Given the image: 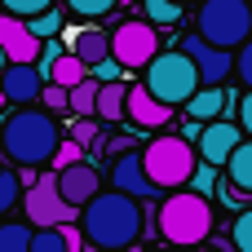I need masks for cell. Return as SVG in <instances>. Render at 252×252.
Masks as SVG:
<instances>
[{"instance_id": "cell-42", "label": "cell", "mask_w": 252, "mask_h": 252, "mask_svg": "<svg viewBox=\"0 0 252 252\" xmlns=\"http://www.w3.org/2000/svg\"><path fill=\"white\" fill-rule=\"evenodd\" d=\"M120 252H142V248H137V244H128V248H120Z\"/></svg>"}, {"instance_id": "cell-4", "label": "cell", "mask_w": 252, "mask_h": 252, "mask_svg": "<svg viewBox=\"0 0 252 252\" xmlns=\"http://www.w3.org/2000/svg\"><path fill=\"white\" fill-rule=\"evenodd\" d=\"M159 235L177 248H195L213 235V208L204 195H168L159 208Z\"/></svg>"}, {"instance_id": "cell-36", "label": "cell", "mask_w": 252, "mask_h": 252, "mask_svg": "<svg viewBox=\"0 0 252 252\" xmlns=\"http://www.w3.org/2000/svg\"><path fill=\"white\" fill-rule=\"evenodd\" d=\"M217 195H221L226 204H248V190H239L230 177H226V182H217Z\"/></svg>"}, {"instance_id": "cell-41", "label": "cell", "mask_w": 252, "mask_h": 252, "mask_svg": "<svg viewBox=\"0 0 252 252\" xmlns=\"http://www.w3.org/2000/svg\"><path fill=\"white\" fill-rule=\"evenodd\" d=\"M4 66H9V53H4V49H0V71H4Z\"/></svg>"}, {"instance_id": "cell-31", "label": "cell", "mask_w": 252, "mask_h": 252, "mask_svg": "<svg viewBox=\"0 0 252 252\" xmlns=\"http://www.w3.org/2000/svg\"><path fill=\"white\" fill-rule=\"evenodd\" d=\"M89 75H93L97 84H111V80H124V66H120L115 58H102V62H93V66H89Z\"/></svg>"}, {"instance_id": "cell-19", "label": "cell", "mask_w": 252, "mask_h": 252, "mask_svg": "<svg viewBox=\"0 0 252 252\" xmlns=\"http://www.w3.org/2000/svg\"><path fill=\"white\" fill-rule=\"evenodd\" d=\"M93 106H97V80H93V75H84L80 84H71V89H66V111L84 120V115H93Z\"/></svg>"}, {"instance_id": "cell-40", "label": "cell", "mask_w": 252, "mask_h": 252, "mask_svg": "<svg viewBox=\"0 0 252 252\" xmlns=\"http://www.w3.org/2000/svg\"><path fill=\"white\" fill-rule=\"evenodd\" d=\"M199 133H204V128H199V124H195V120H190V124H182V133H177V137H186V142H190V146H195V142H199Z\"/></svg>"}, {"instance_id": "cell-15", "label": "cell", "mask_w": 252, "mask_h": 252, "mask_svg": "<svg viewBox=\"0 0 252 252\" xmlns=\"http://www.w3.org/2000/svg\"><path fill=\"white\" fill-rule=\"evenodd\" d=\"M124 115L137 124V128H164L168 120H173V106H164V102H155L142 84L137 89H128V102H124Z\"/></svg>"}, {"instance_id": "cell-23", "label": "cell", "mask_w": 252, "mask_h": 252, "mask_svg": "<svg viewBox=\"0 0 252 252\" xmlns=\"http://www.w3.org/2000/svg\"><path fill=\"white\" fill-rule=\"evenodd\" d=\"M27 31H31L35 40H53V35L62 31V13H58V9H44V13H35V18H27Z\"/></svg>"}, {"instance_id": "cell-30", "label": "cell", "mask_w": 252, "mask_h": 252, "mask_svg": "<svg viewBox=\"0 0 252 252\" xmlns=\"http://www.w3.org/2000/svg\"><path fill=\"white\" fill-rule=\"evenodd\" d=\"M18 195H22V186H18V173L0 168V213H9V208L18 204Z\"/></svg>"}, {"instance_id": "cell-7", "label": "cell", "mask_w": 252, "mask_h": 252, "mask_svg": "<svg viewBox=\"0 0 252 252\" xmlns=\"http://www.w3.org/2000/svg\"><path fill=\"white\" fill-rule=\"evenodd\" d=\"M159 53V35L155 27L142 18V22H120L111 31V58L124 66V71H146V62Z\"/></svg>"}, {"instance_id": "cell-20", "label": "cell", "mask_w": 252, "mask_h": 252, "mask_svg": "<svg viewBox=\"0 0 252 252\" xmlns=\"http://www.w3.org/2000/svg\"><path fill=\"white\" fill-rule=\"evenodd\" d=\"M84 75H89V66H84L75 53H62V58H53V66H49V75H44V80H53V84L71 89V84H80Z\"/></svg>"}, {"instance_id": "cell-16", "label": "cell", "mask_w": 252, "mask_h": 252, "mask_svg": "<svg viewBox=\"0 0 252 252\" xmlns=\"http://www.w3.org/2000/svg\"><path fill=\"white\" fill-rule=\"evenodd\" d=\"M71 53H75L84 66H93V62H102V58H111V35L97 31V27H84V31H75Z\"/></svg>"}, {"instance_id": "cell-22", "label": "cell", "mask_w": 252, "mask_h": 252, "mask_svg": "<svg viewBox=\"0 0 252 252\" xmlns=\"http://www.w3.org/2000/svg\"><path fill=\"white\" fill-rule=\"evenodd\" d=\"M142 9H146V22L151 27H173L182 18V4L177 0H142Z\"/></svg>"}, {"instance_id": "cell-33", "label": "cell", "mask_w": 252, "mask_h": 252, "mask_svg": "<svg viewBox=\"0 0 252 252\" xmlns=\"http://www.w3.org/2000/svg\"><path fill=\"white\" fill-rule=\"evenodd\" d=\"M40 97H44V106H49V115H53V111H66V89H62V84H53V80H44V89H40Z\"/></svg>"}, {"instance_id": "cell-44", "label": "cell", "mask_w": 252, "mask_h": 252, "mask_svg": "<svg viewBox=\"0 0 252 252\" xmlns=\"http://www.w3.org/2000/svg\"><path fill=\"white\" fill-rule=\"evenodd\" d=\"M177 4H199V0H177Z\"/></svg>"}, {"instance_id": "cell-45", "label": "cell", "mask_w": 252, "mask_h": 252, "mask_svg": "<svg viewBox=\"0 0 252 252\" xmlns=\"http://www.w3.org/2000/svg\"><path fill=\"white\" fill-rule=\"evenodd\" d=\"M0 106H4V89H0Z\"/></svg>"}, {"instance_id": "cell-27", "label": "cell", "mask_w": 252, "mask_h": 252, "mask_svg": "<svg viewBox=\"0 0 252 252\" xmlns=\"http://www.w3.org/2000/svg\"><path fill=\"white\" fill-rule=\"evenodd\" d=\"M120 0H66V9L75 13V18H102V13H111Z\"/></svg>"}, {"instance_id": "cell-25", "label": "cell", "mask_w": 252, "mask_h": 252, "mask_svg": "<svg viewBox=\"0 0 252 252\" xmlns=\"http://www.w3.org/2000/svg\"><path fill=\"white\" fill-rule=\"evenodd\" d=\"M31 252H66L62 230H58V226H40V230H31Z\"/></svg>"}, {"instance_id": "cell-37", "label": "cell", "mask_w": 252, "mask_h": 252, "mask_svg": "<svg viewBox=\"0 0 252 252\" xmlns=\"http://www.w3.org/2000/svg\"><path fill=\"white\" fill-rule=\"evenodd\" d=\"M62 230V239H66V252H80V244H84V230L75 226V221H66V226H58Z\"/></svg>"}, {"instance_id": "cell-48", "label": "cell", "mask_w": 252, "mask_h": 252, "mask_svg": "<svg viewBox=\"0 0 252 252\" xmlns=\"http://www.w3.org/2000/svg\"><path fill=\"white\" fill-rule=\"evenodd\" d=\"M0 168H4V164H0Z\"/></svg>"}, {"instance_id": "cell-34", "label": "cell", "mask_w": 252, "mask_h": 252, "mask_svg": "<svg viewBox=\"0 0 252 252\" xmlns=\"http://www.w3.org/2000/svg\"><path fill=\"white\" fill-rule=\"evenodd\" d=\"M190 182H195V195H208V190H217V173H213V164L195 168V173H190Z\"/></svg>"}, {"instance_id": "cell-35", "label": "cell", "mask_w": 252, "mask_h": 252, "mask_svg": "<svg viewBox=\"0 0 252 252\" xmlns=\"http://www.w3.org/2000/svg\"><path fill=\"white\" fill-rule=\"evenodd\" d=\"M93 115H84L80 124H71V142H80V146H89L93 137H97V124H89Z\"/></svg>"}, {"instance_id": "cell-3", "label": "cell", "mask_w": 252, "mask_h": 252, "mask_svg": "<svg viewBox=\"0 0 252 252\" xmlns=\"http://www.w3.org/2000/svg\"><path fill=\"white\" fill-rule=\"evenodd\" d=\"M142 89H146L155 102H164V106H186V97H190L195 89H204V80H199L190 53L173 49V53H155V58L146 62Z\"/></svg>"}, {"instance_id": "cell-28", "label": "cell", "mask_w": 252, "mask_h": 252, "mask_svg": "<svg viewBox=\"0 0 252 252\" xmlns=\"http://www.w3.org/2000/svg\"><path fill=\"white\" fill-rule=\"evenodd\" d=\"M0 9L13 13V18H35V13L53 9V0H0Z\"/></svg>"}, {"instance_id": "cell-29", "label": "cell", "mask_w": 252, "mask_h": 252, "mask_svg": "<svg viewBox=\"0 0 252 252\" xmlns=\"http://www.w3.org/2000/svg\"><path fill=\"white\" fill-rule=\"evenodd\" d=\"M84 159V146L80 142H58V151H53V173H62V168H71V164H80Z\"/></svg>"}, {"instance_id": "cell-5", "label": "cell", "mask_w": 252, "mask_h": 252, "mask_svg": "<svg viewBox=\"0 0 252 252\" xmlns=\"http://www.w3.org/2000/svg\"><path fill=\"white\" fill-rule=\"evenodd\" d=\"M195 31L217 49H239L252 35V0H199Z\"/></svg>"}, {"instance_id": "cell-18", "label": "cell", "mask_w": 252, "mask_h": 252, "mask_svg": "<svg viewBox=\"0 0 252 252\" xmlns=\"http://www.w3.org/2000/svg\"><path fill=\"white\" fill-rule=\"evenodd\" d=\"M186 111H190V120H217V115H226V89H217V84L195 89L186 97Z\"/></svg>"}, {"instance_id": "cell-43", "label": "cell", "mask_w": 252, "mask_h": 252, "mask_svg": "<svg viewBox=\"0 0 252 252\" xmlns=\"http://www.w3.org/2000/svg\"><path fill=\"white\" fill-rule=\"evenodd\" d=\"M186 252H213V248H186Z\"/></svg>"}, {"instance_id": "cell-26", "label": "cell", "mask_w": 252, "mask_h": 252, "mask_svg": "<svg viewBox=\"0 0 252 252\" xmlns=\"http://www.w3.org/2000/svg\"><path fill=\"white\" fill-rule=\"evenodd\" d=\"M230 244L239 252H252V208H244L239 217H235V226H230Z\"/></svg>"}, {"instance_id": "cell-11", "label": "cell", "mask_w": 252, "mask_h": 252, "mask_svg": "<svg viewBox=\"0 0 252 252\" xmlns=\"http://www.w3.org/2000/svg\"><path fill=\"white\" fill-rule=\"evenodd\" d=\"M0 89H4V102L27 106V102H35V97H40L44 75H40V66H35V62H9V66L0 71Z\"/></svg>"}, {"instance_id": "cell-1", "label": "cell", "mask_w": 252, "mask_h": 252, "mask_svg": "<svg viewBox=\"0 0 252 252\" xmlns=\"http://www.w3.org/2000/svg\"><path fill=\"white\" fill-rule=\"evenodd\" d=\"M142 226H146V217H142V208H137V199L133 195H93L84 208H80V230H84V239L93 244V248L102 252H120L128 248V244H137V235H142Z\"/></svg>"}, {"instance_id": "cell-39", "label": "cell", "mask_w": 252, "mask_h": 252, "mask_svg": "<svg viewBox=\"0 0 252 252\" xmlns=\"http://www.w3.org/2000/svg\"><path fill=\"white\" fill-rule=\"evenodd\" d=\"M35 182H40V177H35V168H31V164H22V168H18V186L27 190V186H35Z\"/></svg>"}, {"instance_id": "cell-21", "label": "cell", "mask_w": 252, "mask_h": 252, "mask_svg": "<svg viewBox=\"0 0 252 252\" xmlns=\"http://www.w3.org/2000/svg\"><path fill=\"white\" fill-rule=\"evenodd\" d=\"M226 168H230V182H235L239 190H248V195H252V142H239V146L230 151Z\"/></svg>"}, {"instance_id": "cell-32", "label": "cell", "mask_w": 252, "mask_h": 252, "mask_svg": "<svg viewBox=\"0 0 252 252\" xmlns=\"http://www.w3.org/2000/svg\"><path fill=\"white\" fill-rule=\"evenodd\" d=\"M235 75L244 80V89H252V35L239 44V53H235Z\"/></svg>"}, {"instance_id": "cell-14", "label": "cell", "mask_w": 252, "mask_h": 252, "mask_svg": "<svg viewBox=\"0 0 252 252\" xmlns=\"http://www.w3.org/2000/svg\"><path fill=\"white\" fill-rule=\"evenodd\" d=\"M0 49L9 53V62H35L40 58V40L27 31V18H13V13L0 18Z\"/></svg>"}, {"instance_id": "cell-10", "label": "cell", "mask_w": 252, "mask_h": 252, "mask_svg": "<svg viewBox=\"0 0 252 252\" xmlns=\"http://www.w3.org/2000/svg\"><path fill=\"white\" fill-rule=\"evenodd\" d=\"M111 186H115L120 195H133V199H159V186L146 177V164H142V155H133V151H124V159L111 164Z\"/></svg>"}, {"instance_id": "cell-46", "label": "cell", "mask_w": 252, "mask_h": 252, "mask_svg": "<svg viewBox=\"0 0 252 252\" xmlns=\"http://www.w3.org/2000/svg\"><path fill=\"white\" fill-rule=\"evenodd\" d=\"M124 4H133V0H124Z\"/></svg>"}, {"instance_id": "cell-2", "label": "cell", "mask_w": 252, "mask_h": 252, "mask_svg": "<svg viewBox=\"0 0 252 252\" xmlns=\"http://www.w3.org/2000/svg\"><path fill=\"white\" fill-rule=\"evenodd\" d=\"M62 133H58V120L49 111H18L0 124V159H13L18 168L22 164H44L53 159Z\"/></svg>"}, {"instance_id": "cell-17", "label": "cell", "mask_w": 252, "mask_h": 252, "mask_svg": "<svg viewBox=\"0 0 252 252\" xmlns=\"http://www.w3.org/2000/svg\"><path fill=\"white\" fill-rule=\"evenodd\" d=\"M124 102H128V84H124V80L97 84V106H93V115L106 120V124H115V120H124Z\"/></svg>"}, {"instance_id": "cell-6", "label": "cell", "mask_w": 252, "mask_h": 252, "mask_svg": "<svg viewBox=\"0 0 252 252\" xmlns=\"http://www.w3.org/2000/svg\"><path fill=\"white\" fill-rule=\"evenodd\" d=\"M142 164H146V177L159 186V190H173V186H186L190 173H195V146L186 137H173V133H159L146 151H142Z\"/></svg>"}, {"instance_id": "cell-13", "label": "cell", "mask_w": 252, "mask_h": 252, "mask_svg": "<svg viewBox=\"0 0 252 252\" xmlns=\"http://www.w3.org/2000/svg\"><path fill=\"white\" fill-rule=\"evenodd\" d=\"M239 133H244V128H239V124H230V120H221V124H204V133H199V159H204V164H213V168H217V164H226V159H230V151L244 142Z\"/></svg>"}, {"instance_id": "cell-38", "label": "cell", "mask_w": 252, "mask_h": 252, "mask_svg": "<svg viewBox=\"0 0 252 252\" xmlns=\"http://www.w3.org/2000/svg\"><path fill=\"white\" fill-rule=\"evenodd\" d=\"M239 128L252 133V93H248V97H239Z\"/></svg>"}, {"instance_id": "cell-9", "label": "cell", "mask_w": 252, "mask_h": 252, "mask_svg": "<svg viewBox=\"0 0 252 252\" xmlns=\"http://www.w3.org/2000/svg\"><path fill=\"white\" fill-rule=\"evenodd\" d=\"M182 53H190V62H195V71H199V80H204V84H221V80L235 71V53H230V49L208 44L199 31H190V35L182 40Z\"/></svg>"}, {"instance_id": "cell-47", "label": "cell", "mask_w": 252, "mask_h": 252, "mask_svg": "<svg viewBox=\"0 0 252 252\" xmlns=\"http://www.w3.org/2000/svg\"><path fill=\"white\" fill-rule=\"evenodd\" d=\"M0 124H4V120H0Z\"/></svg>"}, {"instance_id": "cell-8", "label": "cell", "mask_w": 252, "mask_h": 252, "mask_svg": "<svg viewBox=\"0 0 252 252\" xmlns=\"http://www.w3.org/2000/svg\"><path fill=\"white\" fill-rule=\"evenodd\" d=\"M22 208H27V221H31V226H66V221H75V213H80V208H71V204L62 199L58 173H44L35 186H27Z\"/></svg>"}, {"instance_id": "cell-12", "label": "cell", "mask_w": 252, "mask_h": 252, "mask_svg": "<svg viewBox=\"0 0 252 252\" xmlns=\"http://www.w3.org/2000/svg\"><path fill=\"white\" fill-rule=\"evenodd\" d=\"M58 190H62V199L71 204V208H84L97 190H102V177H97V168L93 164H71V168H62L58 173Z\"/></svg>"}, {"instance_id": "cell-24", "label": "cell", "mask_w": 252, "mask_h": 252, "mask_svg": "<svg viewBox=\"0 0 252 252\" xmlns=\"http://www.w3.org/2000/svg\"><path fill=\"white\" fill-rule=\"evenodd\" d=\"M0 252H31V230L18 221L0 226Z\"/></svg>"}]
</instances>
